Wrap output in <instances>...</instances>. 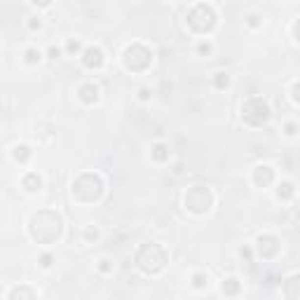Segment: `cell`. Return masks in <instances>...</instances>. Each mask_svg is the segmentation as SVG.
I'll list each match as a JSON object with an SVG mask.
<instances>
[{
    "label": "cell",
    "instance_id": "cell-22",
    "mask_svg": "<svg viewBox=\"0 0 300 300\" xmlns=\"http://www.w3.org/2000/svg\"><path fill=\"white\" fill-rule=\"evenodd\" d=\"M43 265H45V268H50V265H52V258H50V256H43Z\"/></svg>",
    "mask_w": 300,
    "mask_h": 300
},
{
    "label": "cell",
    "instance_id": "cell-5",
    "mask_svg": "<svg viewBox=\"0 0 300 300\" xmlns=\"http://www.w3.org/2000/svg\"><path fill=\"white\" fill-rule=\"evenodd\" d=\"M188 24L193 26L195 31H209V28H214L216 24V14L214 10L209 7V5H204V2H200V5H195L193 10H190V14H188Z\"/></svg>",
    "mask_w": 300,
    "mask_h": 300
},
{
    "label": "cell",
    "instance_id": "cell-2",
    "mask_svg": "<svg viewBox=\"0 0 300 300\" xmlns=\"http://www.w3.org/2000/svg\"><path fill=\"white\" fill-rule=\"evenodd\" d=\"M136 265L148 275H155L167 265V251L160 244H143L136 253Z\"/></svg>",
    "mask_w": 300,
    "mask_h": 300
},
{
    "label": "cell",
    "instance_id": "cell-16",
    "mask_svg": "<svg viewBox=\"0 0 300 300\" xmlns=\"http://www.w3.org/2000/svg\"><path fill=\"white\" fill-rule=\"evenodd\" d=\"M167 155H169V152H167V146H164V143H157V146H155V148H152V157H155V160H167Z\"/></svg>",
    "mask_w": 300,
    "mask_h": 300
},
{
    "label": "cell",
    "instance_id": "cell-14",
    "mask_svg": "<svg viewBox=\"0 0 300 300\" xmlns=\"http://www.w3.org/2000/svg\"><path fill=\"white\" fill-rule=\"evenodd\" d=\"M24 185H26L28 190H38V188H40V176H38V174H28V176L24 178Z\"/></svg>",
    "mask_w": 300,
    "mask_h": 300
},
{
    "label": "cell",
    "instance_id": "cell-3",
    "mask_svg": "<svg viewBox=\"0 0 300 300\" xmlns=\"http://www.w3.org/2000/svg\"><path fill=\"white\" fill-rule=\"evenodd\" d=\"M101 190H103V183H101L97 174H82L73 183V195L77 200H82V202H94L101 195Z\"/></svg>",
    "mask_w": 300,
    "mask_h": 300
},
{
    "label": "cell",
    "instance_id": "cell-6",
    "mask_svg": "<svg viewBox=\"0 0 300 300\" xmlns=\"http://www.w3.org/2000/svg\"><path fill=\"white\" fill-rule=\"evenodd\" d=\"M185 206L195 214H206L209 206H211V193L202 185H195L193 190L185 195Z\"/></svg>",
    "mask_w": 300,
    "mask_h": 300
},
{
    "label": "cell",
    "instance_id": "cell-17",
    "mask_svg": "<svg viewBox=\"0 0 300 300\" xmlns=\"http://www.w3.org/2000/svg\"><path fill=\"white\" fill-rule=\"evenodd\" d=\"M28 155H31V152H28V148H26V146H17V148H14V160L26 162V160H28Z\"/></svg>",
    "mask_w": 300,
    "mask_h": 300
},
{
    "label": "cell",
    "instance_id": "cell-8",
    "mask_svg": "<svg viewBox=\"0 0 300 300\" xmlns=\"http://www.w3.org/2000/svg\"><path fill=\"white\" fill-rule=\"evenodd\" d=\"M82 64L87 68H99V66L103 64V52L99 47H87L85 54H82Z\"/></svg>",
    "mask_w": 300,
    "mask_h": 300
},
{
    "label": "cell",
    "instance_id": "cell-12",
    "mask_svg": "<svg viewBox=\"0 0 300 300\" xmlns=\"http://www.w3.org/2000/svg\"><path fill=\"white\" fill-rule=\"evenodd\" d=\"M10 300H35V293L28 286H17V289L12 291Z\"/></svg>",
    "mask_w": 300,
    "mask_h": 300
},
{
    "label": "cell",
    "instance_id": "cell-4",
    "mask_svg": "<svg viewBox=\"0 0 300 300\" xmlns=\"http://www.w3.org/2000/svg\"><path fill=\"white\" fill-rule=\"evenodd\" d=\"M242 118H244V122H249V125H253V127H258V125H263L265 120L270 118V108L268 103L263 101V99H249L247 103L242 106Z\"/></svg>",
    "mask_w": 300,
    "mask_h": 300
},
{
    "label": "cell",
    "instance_id": "cell-19",
    "mask_svg": "<svg viewBox=\"0 0 300 300\" xmlns=\"http://www.w3.org/2000/svg\"><path fill=\"white\" fill-rule=\"evenodd\" d=\"M225 85H227V75H225V73H218V75H216V87H218V89H223Z\"/></svg>",
    "mask_w": 300,
    "mask_h": 300
},
{
    "label": "cell",
    "instance_id": "cell-15",
    "mask_svg": "<svg viewBox=\"0 0 300 300\" xmlns=\"http://www.w3.org/2000/svg\"><path fill=\"white\" fill-rule=\"evenodd\" d=\"M223 291L227 293V296H235L237 291H239V281H237V279H225Z\"/></svg>",
    "mask_w": 300,
    "mask_h": 300
},
{
    "label": "cell",
    "instance_id": "cell-9",
    "mask_svg": "<svg viewBox=\"0 0 300 300\" xmlns=\"http://www.w3.org/2000/svg\"><path fill=\"white\" fill-rule=\"evenodd\" d=\"M258 249H260L263 258H272L279 251V244H277V239H275V237L265 235V237H260V247Z\"/></svg>",
    "mask_w": 300,
    "mask_h": 300
},
{
    "label": "cell",
    "instance_id": "cell-13",
    "mask_svg": "<svg viewBox=\"0 0 300 300\" xmlns=\"http://www.w3.org/2000/svg\"><path fill=\"white\" fill-rule=\"evenodd\" d=\"M296 286H298V277H291L289 281H286V296H289V300H298Z\"/></svg>",
    "mask_w": 300,
    "mask_h": 300
},
{
    "label": "cell",
    "instance_id": "cell-10",
    "mask_svg": "<svg viewBox=\"0 0 300 300\" xmlns=\"http://www.w3.org/2000/svg\"><path fill=\"white\" fill-rule=\"evenodd\" d=\"M272 178H275V174H272L270 167H258L256 174H253V181H256L258 185H270Z\"/></svg>",
    "mask_w": 300,
    "mask_h": 300
},
{
    "label": "cell",
    "instance_id": "cell-18",
    "mask_svg": "<svg viewBox=\"0 0 300 300\" xmlns=\"http://www.w3.org/2000/svg\"><path fill=\"white\" fill-rule=\"evenodd\" d=\"M291 193H293V185H291V183H284V185L279 188V197H291Z\"/></svg>",
    "mask_w": 300,
    "mask_h": 300
},
{
    "label": "cell",
    "instance_id": "cell-21",
    "mask_svg": "<svg viewBox=\"0 0 300 300\" xmlns=\"http://www.w3.org/2000/svg\"><path fill=\"white\" fill-rule=\"evenodd\" d=\"M195 286H204V277H202V275H197V277H195Z\"/></svg>",
    "mask_w": 300,
    "mask_h": 300
},
{
    "label": "cell",
    "instance_id": "cell-7",
    "mask_svg": "<svg viewBox=\"0 0 300 300\" xmlns=\"http://www.w3.org/2000/svg\"><path fill=\"white\" fill-rule=\"evenodd\" d=\"M150 61H152V54L143 45H134L125 52V66L131 68V71H143V68L150 66Z\"/></svg>",
    "mask_w": 300,
    "mask_h": 300
},
{
    "label": "cell",
    "instance_id": "cell-11",
    "mask_svg": "<svg viewBox=\"0 0 300 300\" xmlns=\"http://www.w3.org/2000/svg\"><path fill=\"white\" fill-rule=\"evenodd\" d=\"M80 97H82V101H85V103H94V101H97V97H99L97 85H92V82L82 85V87H80Z\"/></svg>",
    "mask_w": 300,
    "mask_h": 300
},
{
    "label": "cell",
    "instance_id": "cell-20",
    "mask_svg": "<svg viewBox=\"0 0 300 300\" xmlns=\"http://www.w3.org/2000/svg\"><path fill=\"white\" fill-rule=\"evenodd\" d=\"M26 59H28V61H38V59H40V52H35V50H28V52H26Z\"/></svg>",
    "mask_w": 300,
    "mask_h": 300
},
{
    "label": "cell",
    "instance_id": "cell-1",
    "mask_svg": "<svg viewBox=\"0 0 300 300\" xmlns=\"http://www.w3.org/2000/svg\"><path fill=\"white\" fill-rule=\"evenodd\" d=\"M59 232H61V218L54 211H40V214L33 216L31 235L38 242H52L59 237Z\"/></svg>",
    "mask_w": 300,
    "mask_h": 300
}]
</instances>
